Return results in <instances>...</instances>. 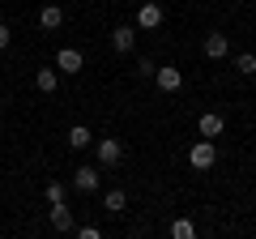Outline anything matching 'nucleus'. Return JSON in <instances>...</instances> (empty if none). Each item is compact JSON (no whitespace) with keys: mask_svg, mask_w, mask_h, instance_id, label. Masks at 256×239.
Here are the masks:
<instances>
[{"mask_svg":"<svg viewBox=\"0 0 256 239\" xmlns=\"http://www.w3.org/2000/svg\"><path fill=\"white\" fill-rule=\"evenodd\" d=\"M137 73H141V77H154V73H158V64H154V60H150V56H146V60H141V64H137Z\"/></svg>","mask_w":256,"mask_h":239,"instance_id":"a211bd4d","label":"nucleus"},{"mask_svg":"<svg viewBox=\"0 0 256 239\" xmlns=\"http://www.w3.org/2000/svg\"><path fill=\"white\" fill-rule=\"evenodd\" d=\"M124 205H128V192H124V188H107V192H102V210H107V214H120Z\"/></svg>","mask_w":256,"mask_h":239,"instance_id":"ddd939ff","label":"nucleus"},{"mask_svg":"<svg viewBox=\"0 0 256 239\" xmlns=\"http://www.w3.org/2000/svg\"><path fill=\"white\" fill-rule=\"evenodd\" d=\"M68 146H73V150H90L94 146V132L86 128V124H73V128H68Z\"/></svg>","mask_w":256,"mask_h":239,"instance_id":"4468645a","label":"nucleus"},{"mask_svg":"<svg viewBox=\"0 0 256 239\" xmlns=\"http://www.w3.org/2000/svg\"><path fill=\"white\" fill-rule=\"evenodd\" d=\"M162 18H166V13H162V4L146 0V4L137 9V30H158V26H162Z\"/></svg>","mask_w":256,"mask_h":239,"instance_id":"7ed1b4c3","label":"nucleus"},{"mask_svg":"<svg viewBox=\"0 0 256 239\" xmlns=\"http://www.w3.org/2000/svg\"><path fill=\"white\" fill-rule=\"evenodd\" d=\"M111 47L116 52H132L137 47V26H116L111 30Z\"/></svg>","mask_w":256,"mask_h":239,"instance_id":"6e6552de","label":"nucleus"},{"mask_svg":"<svg viewBox=\"0 0 256 239\" xmlns=\"http://www.w3.org/2000/svg\"><path fill=\"white\" fill-rule=\"evenodd\" d=\"M52 226H56V230H73V210H68L64 201L52 205Z\"/></svg>","mask_w":256,"mask_h":239,"instance_id":"9b49d317","label":"nucleus"},{"mask_svg":"<svg viewBox=\"0 0 256 239\" xmlns=\"http://www.w3.org/2000/svg\"><path fill=\"white\" fill-rule=\"evenodd\" d=\"M4 47H9V26L0 22V52H4Z\"/></svg>","mask_w":256,"mask_h":239,"instance_id":"6ab92c4d","label":"nucleus"},{"mask_svg":"<svg viewBox=\"0 0 256 239\" xmlns=\"http://www.w3.org/2000/svg\"><path fill=\"white\" fill-rule=\"evenodd\" d=\"M201 52L210 56V60H226V56H230V38L214 30V34H210V38H205V43H201Z\"/></svg>","mask_w":256,"mask_h":239,"instance_id":"39448f33","label":"nucleus"},{"mask_svg":"<svg viewBox=\"0 0 256 239\" xmlns=\"http://www.w3.org/2000/svg\"><path fill=\"white\" fill-rule=\"evenodd\" d=\"M196 128H201V137H214V141H218L222 132H226V120H222L218 111H205V116H201V124H196Z\"/></svg>","mask_w":256,"mask_h":239,"instance_id":"0eeeda50","label":"nucleus"},{"mask_svg":"<svg viewBox=\"0 0 256 239\" xmlns=\"http://www.w3.org/2000/svg\"><path fill=\"white\" fill-rule=\"evenodd\" d=\"M188 162L196 166V171H210L214 162H218V146H214V137H201L196 146L188 150Z\"/></svg>","mask_w":256,"mask_h":239,"instance_id":"f257e3e1","label":"nucleus"},{"mask_svg":"<svg viewBox=\"0 0 256 239\" xmlns=\"http://www.w3.org/2000/svg\"><path fill=\"white\" fill-rule=\"evenodd\" d=\"M73 188H77V192H94V188H98V166H77Z\"/></svg>","mask_w":256,"mask_h":239,"instance_id":"1a4fd4ad","label":"nucleus"},{"mask_svg":"<svg viewBox=\"0 0 256 239\" xmlns=\"http://www.w3.org/2000/svg\"><path fill=\"white\" fill-rule=\"evenodd\" d=\"M171 235H175V239H196V226H192L188 218H175V222H171Z\"/></svg>","mask_w":256,"mask_h":239,"instance_id":"2eb2a0df","label":"nucleus"},{"mask_svg":"<svg viewBox=\"0 0 256 239\" xmlns=\"http://www.w3.org/2000/svg\"><path fill=\"white\" fill-rule=\"evenodd\" d=\"M98 162H102V166H120V162H124V146H120L116 137L98 141Z\"/></svg>","mask_w":256,"mask_h":239,"instance_id":"423d86ee","label":"nucleus"},{"mask_svg":"<svg viewBox=\"0 0 256 239\" xmlns=\"http://www.w3.org/2000/svg\"><path fill=\"white\" fill-rule=\"evenodd\" d=\"M154 82H158V90H162V94H180V90H184V73H180L175 64H158Z\"/></svg>","mask_w":256,"mask_h":239,"instance_id":"f03ea898","label":"nucleus"},{"mask_svg":"<svg viewBox=\"0 0 256 239\" xmlns=\"http://www.w3.org/2000/svg\"><path fill=\"white\" fill-rule=\"evenodd\" d=\"M34 86L43 94H56V86H60V68H38L34 73Z\"/></svg>","mask_w":256,"mask_h":239,"instance_id":"f8f14e48","label":"nucleus"},{"mask_svg":"<svg viewBox=\"0 0 256 239\" xmlns=\"http://www.w3.org/2000/svg\"><path fill=\"white\" fill-rule=\"evenodd\" d=\"M43 196H47V205H56V201H64V184H60V180H52V184L43 188Z\"/></svg>","mask_w":256,"mask_h":239,"instance_id":"f3484780","label":"nucleus"},{"mask_svg":"<svg viewBox=\"0 0 256 239\" xmlns=\"http://www.w3.org/2000/svg\"><path fill=\"white\" fill-rule=\"evenodd\" d=\"M56 68H60V73H82L86 56L77 52V47H60V52H56Z\"/></svg>","mask_w":256,"mask_h":239,"instance_id":"20e7f679","label":"nucleus"},{"mask_svg":"<svg viewBox=\"0 0 256 239\" xmlns=\"http://www.w3.org/2000/svg\"><path fill=\"white\" fill-rule=\"evenodd\" d=\"M235 68H239V73H248V77H252V73H256V56H252V52L235 56Z\"/></svg>","mask_w":256,"mask_h":239,"instance_id":"dca6fc26","label":"nucleus"},{"mask_svg":"<svg viewBox=\"0 0 256 239\" xmlns=\"http://www.w3.org/2000/svg\"><path fill=\"white\" fill-rule=\"evenodd\" d=\"M38 26L43 30H60L64 26V9L60 4H43V9H38Z\"/></svg>","mask_w":256,"mask_h":239,"instance_id":"9d476101","label":"nucleus"}]
</instances>
